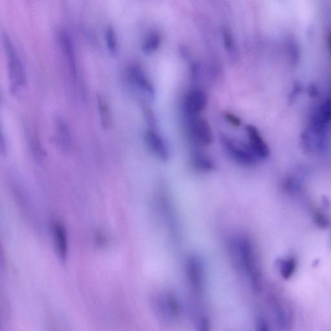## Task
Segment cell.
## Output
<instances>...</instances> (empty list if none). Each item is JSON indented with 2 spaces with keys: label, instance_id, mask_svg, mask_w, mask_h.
<instances>
[{
  "label": "cell",
  "instance_id": "cell-1",
  "mask_svg": "<svg viewBox=\"0 0 331 331\" xmlns=\"http://www.w3.org/2000/svg\"><path fill=\"white\" fill-rule=\"evenodd\" d=\"M233 251L238 264L249 278L253 288L260 290L261 274L252 242L244 236L238 237L233 242Z\"/></svg>",
  "mask_w": 331,
  "mask_h": 331
},
{
  "label": "cell",
  "instance_id": "cell-2",
  "mask_svg": "<svg viewBox=\"0 0 331 331\" xmlns=\"http://www.w3.org/2000/svg\"><path fill=\"white\" fill-rule=\"evenodd\" d=\"M5 47L7 56V68L10 87L12 93L22 88L25 83V73L20 57L14 48L13 44L10 41L9 38L5 35Z\"/></svg>",
  "mask_w": 331,
  "mask_h": 331
},
{
  "label": "cell",
  "instance_id": "cell-3",
  "mask_svg": "<svg viewBox=\"0 0 331 331\" xmlns=\"http://www.w3.org/2000/svg\"><path fill=\"white\" fill-rule=\"evenodd\" d=\"M221 142L228 154L236 162L244 166H252L256 163L258 158L249 145L225 136L221 137Z\"/></svg>",
  "mask_w": 331,
  "mask_h": 331
},
{
  "label": "cell",
  "instance_id": "cell-4",
  "mask_svg": "<svg viewBox=\"0 0 331 331\" xmlns=\"http://www.w3.org/2000/svg\"><path fill=\"white\" fill-rule=\"evenodd\" d=\"M189 122V132L191 139L196 144L209 145L214 141V136L210 124L203 118L191 117Z\"/></svg>",
  "mask_w": 331,
  "mask_h": 331
},
{
  "label": "cell",
  "instance_id": "cell-5",
  "mask_svg": "<svg viewBox=\"0 0 331 331\" xmlns=\"http://www.w3.org/2000/svg\"><path fill=\"white\" fill-rule=\"evenodd\" d=\"M187 273L189 285L194 292L201 294L203 287V268L199 259L191 257L188 259Z\"/></svg>",
  "mask_w": 331,
  "mask_h": 331
},
{
  "label": "cell",
  "instance_id": "cell-6",
  "mask_svg": "<svg viewBox=\"0 0 331 331\" xmlns=\"http://www.w3.org/2000/svg\"><path fill=\"white\" fill-rule=\"evenodd\" d=\"M273 306L280 328L285 331L289 330L292 326L294 318L289 303L283 298L276 297L273 299Z\"/></svg>",
  "mask_w": 331,
  "mask_h": 331
},
{
  "label": "cell",
  "instance_id": "cell-7",
  "mask_svg": "<svg viewBox=\"0 0 331 331\" xmlns=\"http://www.w3.org/2000/svg\"><path fill=\"white\" fill-rule=\"evenodd\" d=\"M207 102V96L202 91L191 90L185 98V109L191 117H195L206 108Z\"/></svg>",
  "mask_w": 331,
  "mask_h": 331
},
{
  "label": "cell",
  "instance_id": "cell-8",
  "mask_svg": "<svg viewBox=\"0 0 331 331\" xmlns=\"http://www.w3.org/2000/svg\"><path fill=\"white\" fill-rule=\"evenodd\" d=\"M145 142L149 150L162 161H166L170 157L169 150L166 142L157 132L147 130L145 134Z\"/></svg>",
  "mask_w": 331,
  "mask_h": 331
},
{
  "label": "cell",
  "instance_id": "cell-9",
  "mask_svg": "<svg viewBox=\"0 0 331 331\" xmlns=\"http://www.w3.org/2000/svg\"><path fill=\"white\" fill-rule=\"evenodd\" d=\"M128 77L132 84L142 91L151 99L155 97V90L152 84L147 79L142 69L136 65H132L128 70Z\"/></svg>",
  "mask_w": 331,
  "mask_h": 331
},
{
  "label": "cell",
  "instance_id": "cell-10",
  "mask_svg": "<svg viewBox=\"0 0 331 331\" xmlns=\"http://www.w3.org/2000/svg\"><path fill=\"white\" fill-rule=\"evenodd\" d=\"M246 131L249 139L248 145L257 157L258 159H265L269 157V147L263 140L258 130L254 126L248 125L246 126Z\"/></svg>",
  "mask_w": 331,
  "mask_h": 331
},
{
  "label": "cell",
  "instance_id": "cell-11",
  "mask_svg": "<svg viewBox=\"0 0 331 331\" xmlns=\"http://www.w3.org/2000/svg\"><path fill=\"white\" fill-rule=\"evenodd\" d=\"M59 42L62 51L68 63L69 69L74 78L77 77V62H76L75 49L72 40L66 31H60L59 34Z\"/></svg>",
  "mask_w": 331,
  "mask_h": 331
},
{
  "label": "cell",
  "instance_id": "cell-12",
  "mask_svg": "<svg viewBox=\"0 0 331 331\" xmlns=\"http://www.w3.org/2000/svg\"><path fill=\"white\" fill-rule=\"evenodd\" d=\"M52 235L56 254L61 260L65 261L68 252L66 230L61 223H55L52 226Z\"/></svg>",
  "mask_w": 331,
  "mask_h": 331
},
{
  "label": "cell",
  "instance_id": "cell-13",
  "mask_svg": "<svg viewBox=\"0 0 331 331\" xmlns=\"http://www.w3.org/2000/svg\"><path fill=\"white\" fill-rule=\"evenodd\" d=\"M54 122H55L57 141L63 149L68 150L72 142V138L69 126L61 116H56Z\"/></svg>",
  "mask_w": 331,
  "mask_h": 331
},
{
  "label": "cell",
  "instance_id": "cell-14",
  "mask_svg": "<svg viewBox=\"0 0 331 331\" xmlns=\"http://www.w3.org/2000/svg\"><path fill=\"white\" fill-rule=\"evenodd\" d=\"M160 307L164 315L170 318H175L178 316L179 305L178 301L172 295H164L160 301Z\"/></svg>",
  "mask_w": 331,
  "mask_h": 331
},
{
  "label": "cell",
  "instance_id": "cell-15",
  "mask_svg": "<svg viewBox=\"0 0 331 331\" xmlns=\"http://www.w3.org/2000/svg\"><path fill=\"white\" fill-rule=\"evenodd\" d=\"M161 35L159 31H153L145 37L142 44V50L145 53H151L159 48L161 43Z\"/></svg>",
  "mask_w": 331,
  "mask_h": 331
},
{
  "label": "cell",
  "instance_id": "cell-16",
  "mask_svg": "<svg viewBox=\"0 0 331 331\" xmlns=\"http://www.w3.org/2000/svg\"><path fill=\"white\" fill-rule=\"evenodd\" d=\"M278 268L282 277L288 280L292 277L296 271L297 263L294 258L281 259L278 262Z\"/></svg>",
  "mask_w": 331,
  "mask_h": 331
},
{
  "label": "cell",
  "instance_id": "cell-17",
  "mask_svg": "<svg viewBox=\"0 0 331 331\" xmlns=\"http://www.w3.org/2000/svg\"><path fill=\"white\" fill-rule=\"evenodd\" d=\"M193 167L196 169L208 172V171L214 169V162L208 156L201 152H197L193 154L192 161H191Z\"/></svg>",
  "mask_w": 331,
  "mask_h": 331
},
{
  "label": "cell",
  "instance_id": "cell-18",
  "mask_svg": "<svg viewBox=\"0 0 331 331\" xmlns=\"http://www.w3.org/2000/svg\"><path fill=\"white\" fill-rule=\"evenodd\" d=\"M96 101L99 113H100L101 123H102L103 127L106 128L110 124L111 121V116L108 105H107L104 97L100 95H97Z\"/></svg>",
  "mask_w": 331,
  "mask_h": 331
},
{
  "label": "cell",
  "instance_id": "cell-19",
  "mask_svg": "<svg viewBox=\"0 0 331 331\" xmlns=\"http://www.w3.org/2000/svg\"><path fill=\"white\" fill-rule=\"evenodd\" d=\"M223 38L225 47L229 52L230 57H231L232 58H236L237 57V51H236L235 39L229 29L226 27L223 28Z\"/></svg>",
  "mask_w": 331,
  "mask_h": 331
},
{
  "label": "cell",
  "instance_id": "cell-20",
  "mask_svg": "<svg viewBox=\"0 0 331 331\" xmlns=\"http://www.w3.org/2000/svg\"><path fill=\"white\" fill-rule=\"evenodd\" d=\"M105 41L107 47L111 53L115 54L118 50V40L117 34L112 26L109 25L105 30Z\"/></svg>",
  "mask_w": 331,
  "mask_h": 331
},
{
  "label": "cell",
  "instance_id": "cell-21",
  "mask_svg": "<svg viewBox=\"0 0 331 331\" xmlns=\"http://www.w3.org/2000/svg\"><path fill=\"white\" fill-rule=\"evenodd\" d=\"M315 221L316 224L322 229H327L330 225V221L328 218L322 212H316L315 215Z\"/></svg>",
  "mask_w": 331,
  "mask_h": 331
},
{
  "label": "cell",
  "instance_id": "cell-22",
  "mask_svg": "<svg viewBox=\"0 0 331 331\" xmlns=\"http://www.w3.org/2000/svg\"><path fill=\"white\" fill-rule=\"evenodd\" d=\"M223 115H224V118L226 119V121L231 124V125L235 126V127H239L241 125V119L237 116L235 115V114L231 112H225Z\"/></svg>",
  "mask_w": 331,
  "mask_h": 331
},
{
  "label": "cell",
  "instance_id": "cell-23",
  "mask_svg": "<svg viewBox=\"0 0 331 331\" xmlns=\"http://www.w3.org/2000/svg\"><path fill=\"white\" fill-rule=\"evenodd\" d=\"M256 331H271L269 325L263 318H259L258 320V323H257Z\"/></svg>",
  "mask_w": 331,
  "mask_h": 331
}]
</instances>
